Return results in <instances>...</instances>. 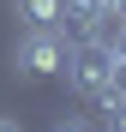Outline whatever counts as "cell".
<instances>
[{"label": "cell", "instance_id": "1", "mask_svg": "<svg viewBox=\"0 0 126 132\" xmlns=\"http://www.w3.org/2000/svg\"><path fill=\"white\" fill-rule=\"evenodd\" d=\"M114 72H120V60H114V48H108V36H78L72 48H66V84H72L84 102L120 96V90H114Z\"/></svg>", "mask_w": 126, "mask_h": 132}, {"label": "cell", "instance_id": "2", "mask_svg": "<svg viewBox=\"0 0 126 132\" xmlns=\"http://www.w3.org/2000/svg\"><path fill=\"white\" fill-rule=\"evenodd\" d=\"M66 48H72L66 30H24L12 66H18L24 78H54V72H66Z\"/></svg>", "mask_w": 126, "mask_h": 132}, {"label": "cell", "instance_id": "3", "mask_svg": "<svg viewBox=\"0 0 126 132\" xmlns=\"http://www.w3.org/2000/svg\"><path fill=\"white\" fill-rule=\"evenodd\" d=\"M108 24H114V0H66V24L60 30L78 42V36H102Z\"/></svg>", "mask_w": 126, "mask_h": 132}, {"label": "cell", "instance_id": "4", "mask_svg": "<svg viewBox=\"0 0 126 132\" xmlns=\"http://www.w3.org/2000/svg\"><path fill=\"white\" fill-rule=\"evenodd\" d=\"M12 12L24 18V30H60L66 24V0H12Z\"/></svg>", "mask_w": 126, "mask_h": 132}, {"label": "cell", "instance_id": "5", "mask_svg": "<svg viewBox=\"0 0 126 132\" xmlns=\"http://www.w3.org/2000/svg\"><path fill=\"white\" fill-rule=\"evenodd\" d=\"M102 132H126V96L102 108Z\"/></svg>", "mask_w": 126, "mask_h": 132}, {"label": "cell", "instance_id": "6", "mask_svg": "<svg viewBox=\"0 0 126 132\" xmlns=\"http://www.w3.org/2000/svg\"><path fill=\"white\" fill-rule=\"evenodd\" d=\"M54 132H90V120H84V114H66V120H54Z\"/></svg>", "mask_w": 126, "mask_h": 132}, {"label": "cell", "instance_id": "7", "mask_svg": "<svg viewBox=\"0 0 126 132\" xmlns=\"http://www.w3.org/2000/svg\"><path fill=\"white\" fill-rule=\"evenodd\" d=\"M0 132H24V126H18V120H12V114H0Z\"/></svg>", "mask_w": 126, "mask_h": 132}]
</instances>
